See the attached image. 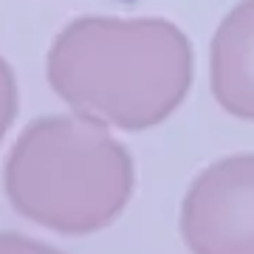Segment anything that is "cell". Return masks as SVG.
<instances>
[{"label":"cell","mask_w":254,"mask_h":254,"mask_svg":"<svg viewBox=\"0 0 254 254\" xmlns=\"http://www.w3.org/2000/svg\"><path fill=\"white\" fill-rule=\"evenodd\" d=\"M51 76L71 96L105 105H161L184 91L190 48L161 20H82L51 54Z\"/></svg>","instance_id":"6da1fadb"},{"label":"cell","mask_w":254,"mask_h":254,"mask_svg":"<svg viewBox=\"0 0 254 254\" xmlns=\"http://www.w3.org/2000/svg\"><path fill=\"white\" fill-rule=\"evenodd\" d=\"M212 85L229 108L254 110V0L240 3L215 37Z\"/></svg>","instance_id":"7a4b0ae2"}]
</instances>
